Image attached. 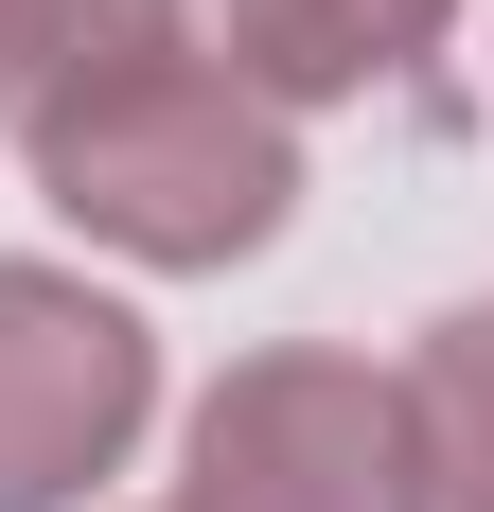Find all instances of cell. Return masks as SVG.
I'll return each instance as SVG.
<instances>
[{"label": "cell", "mask_w": 494, "mask_h": 512, "mask_svg": "<svg viewBox=\"0 0 494 512\" xmlns=\"http://www.w3.org/2000/svg\"><path fill=\"white\" fill-rule=\"evenodd\" d=\"M159 407V336L71 265H0V512H71L89 477H124Z\"/></svg>", "instance_id": "3"}, {"label": "cell", "mask_w": 494, "mask_h": 512, "mask_svg": "<svg viewBox=\"0 0 494 512\" xmlns=\"http://www.w3.org/2000/svg\"><path fill=\"white\" fill-rule=\"evenodd\" d=\"M442 18H459V0H230V89L353 106V89H389V71H424Z\"/></svg>", "instance_id": "4"}, {"label": "cell", "mask_w": 494, "mask_h": 512, "mask_svg": "<svg viewBox=\"0 0 494 512\" xmlns=\"http://www.w3.org/2000/svg\"><path fill=\"white\" fill-rule=\"evenodd\" d=\"M177 512H424V442H406V389L371 354H230L195 389V477Z\"/></svg>", "instance_id": "2"}, {"label": "cell", "mask_w": 494, "mask_h": 512, "mask_svg": "<svg viewBox=\"0 0 494 512\" xmlns=\"http://www.w3.org/2000/svg\"><path fill=\"white\" fill-rule=\"evenodd\" d=\"M389 389H406V442H424V512H494V301L424 318V354Z\"/></svg>", "instance_id": "5"}, {"label": "cell", "mask_w": 494, "mask_h": 512, "mask_svg": "<svg viewBox=\"0 0 494 512\" xmlns=\"http://www.w3.org/2000/svg\"><path fill=\"white\" fill-rule=\"evenodd\" d=\"M18 159H36V195L71 212L89 248H124V265H247L300 212L283 106L230 89L212 53H142V71H106V89L36 106Z\"/></svg>", "instance_id": "1"}, {"label": "cell", "mask_w": 494, "mask_h": 512, "mask_svg": "<svg viewBox=\"0 0 494 512\" xmlns=\"http://www.w3.org/2000/svg\"><path fill=\"white\" fill-rule=\"evenodd\" d=\"M142 53H177V0H0V124H36Z\"/></svg>", "instance_id": "6"}]
</instances>
